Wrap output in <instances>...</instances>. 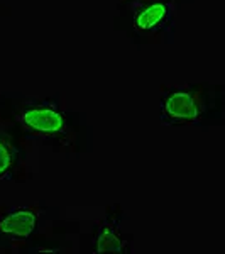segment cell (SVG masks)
Masks as SVG:
<instances>
[{
	"instance_id": "277c9868",
	"label": "cell",
	"mask_w": 225,
	"mask_h": 254,
	"mask_svg": "<svg viewBox=\"0 0 225 254\" xmlns=\"http://www.w3.org/2000/svg\"><path fill=\"white\" fill-rule=\"evenodd\" d=\"M169 17V5L165 2L149 3L144 9H141L134 19V27L141 32H151L158 29L165 24V20Z\"/></svg>"
},
{
	"instance_id": "3957f363",
	"label": "cell",
	"mask_w": 225,
	"mask_h": 254,
	"mask_svg": "<svg viewBox=\"0 0 225 254\" xmlns=\"http://www.w3.org/2000/svg\"><path fill=\"white\" fill-rule=\"evenodd\" d=\"M38 214L32 208H15L0 220V232L14 239H27L36 229Z\"/></svg>"
},
{
	"instance_id": "7a4b0ae2",
	"label": "cell",
	"mask_w": 225,
	"mask_h": 254,
	"mask_svg": "<svg viewBox=\"0 0 225 254\" xmlns=\"http://www.w3.org/2000/svg\"><path fill=\"white\" fill-rule=\"evenodd\" d=\"M163 112L171 121H195L200 116V102L191 92L174 90L163 102Z\"/></svg>"
},
{
	"instance_id": "6da1fadb",
	"label": "cell",
	"mask_w": 225,
	"mask_h": 254,
	"mask_svg": "<svg viewBox=\"0 0 225 254\" xmlns=\"http://www.w3.org/2000/svg\"><path fill=\"white\" fill-rule=\"evenodd\" d=\"M22 122L39 134H59L64 130V117L58 109L41 105L31 107L22 114Z\"/></svg>"
},
{
	"instance_id": "8992f818",
	"label": "cell",
	"mask_w": 225,
	"mask_h": 254,
	"mask_svg": "<svg viewBox=\"0 0 225 254\" xmlns=\"http://www.w3.org/2000/svg\"><path fill=\"white\" fill-rule=\"evenodd\" d=\"M12 161H14V151L9 142H5L3 139H0V178L7 175V171L10 170Z\"/></svg>"
},
{
	"instance_id": "5b68a950",
	"label": "cell",
	"mask_w": 225,
	"mask_h": 254,
	"mask_svg": "<svg viewBox=\"0 0 225 254\" xmlns=\"http://www.w3.org/2000/svg\"><path fill=\"white\" fill-rule=\"evenodd\" d=\"M105 251H127V244L118 234L117 227L109 222L102 224L97 232V253Z\"/></svg>"
}]
</instances>
